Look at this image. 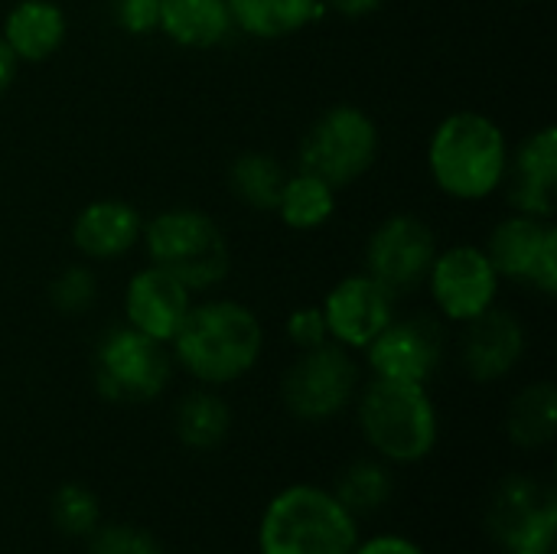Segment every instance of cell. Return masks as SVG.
<instances>
[{
    "mask_svg": "<svg viewBox=\"0 0 557 554\" xmlns=\"http://www.w3.org/2000/svg\"><path fill=\"white\" fill-rule=\"evenodd\" d=\"M173 362L199 385H232L245 379L264 349V330L251 307L238 300L193 304L173 336Z\"/></svg>",
    "mask_w": 557,
    "mask_h": 554,
    "instance_id": "6da1fadb",
    "label": "cell"
},
{
    "mask_svg": "<svg viewBox=\"0 0 557 554\" xmlns=\"http://www.w3.org/2000/svg\"><path fill=\"white\" fill-rule=\"evenodd\" d=\"M509 167V140L503 127L480 111L447 114L428 144V170L434 186L457 202H480L503 189Z\"/></svg>",
    "mask_w": 557,
    "mask_h": 554,
    "instance_id": "7a4b0ae2",
    "label": "cell"
},
{
    "mask_svg": "<svg viewBox=\"0 0 557 554\" xmlns=\"http://www.w3.org/2000/svg\"><path fill=\"white\" fill-rule=\"evenodd\" d=\"M359 519L323 487L281 490L258 526V554H352Z\"/></svg>",
    "mask_w": 557,
    "mask_h": 554,
    "instance_id": "3957f363",
    "label": "cell"
},
{
    "mask_svg": "<svg viewBox=\"0 0 557 554\" xmlns=\"http://www.w3.org/2000/svg\"><path fill=\"white\" fill-rule=\"evenodd\" d=\"M359 428L375 457L388 464H421L441 438L437 408L428 385L372 379L359 395Z\"/></svg>",
    "mask_w": 557,
    "mask_h": 554,
    "instance_id": "277c9868",
    "label": "cell"
},
{
    "mask_svg": "<svg viewBox=\"0 0 557 554\" xmlns=\"http://www.w3.org/2000/svg\"><path fill=\"white\" fill-rule=\"evenodd\" d=\"M140 242L150 264L170 271L193 294L212 291L228 278V242L222 229L199 209H166L153 216L144 225Z\"/></svg>",
    "mask_w": 557,
    "mask_h": 554,
    "instance_id": "5b68a950",
    "label": "cell"
},
{
    "mask_svg": "<svg viewBox=\"0 0 557 554\" xmlns=\"http://www.w3.org/2000/svg\"><path fill=\"white\" fill-rule=\"evenodd\" d=\"M379 144V124L369 111L356 104H336L310 124L300 140L297 163L304 173L343 189L375 167Z\"/></svg>",
    "mask_w": 557,
    "mask_h": 554,
    "instance_id": "8992f818",
    "label": "cell"
},
{
    "mask_svg": "<svg viewBox=\"0 0 557 554\" xmlns=\"http://www.w3.org/2000/svg\"><path fill=\"white\" fill-rule=\"evenodd\" d=\"M359 392V366L352 349L326 340L313 349H300V359L287 369L281 395L294 418L330 421L343 415Z\"/></svg>",
    "mask_w": 557,
    "mask_h": 554,
    "instance_id": "52a82bcc",
    "label": "cell"
},
{
    "mask_svg": "<svg viewBox=\"0 0 557 554\" xmlns=\"http://www.w3.org/2000/svg\"><path fill=\"white\" fill-rule=\"evenodd\" d=\"M173 372V356L163 343L134 327L108 330L95 353V382L108 402H153Z\"/></svg>",
    "mask_w": 557,
    "mask_h": 554,
    "instance_id": "ba28073f",
    "label": "cell"
},
{
    "mask_svg": "<svg viewBox=\"0 0 557 554\" xmlns=\"http://www.w3.org/2000/svg\"><path fill=\"white\" fill-rule=\"evenodd\" d=\"M483 251L493 261L499 278L535 287L545 297H555L557 229L552 219L512 212L490 232V242Z\"/></svg>",
    "mask_w": 557,
    "mask_h": 554,
    "instance_id": "9c48e42d",
    "label": "cell"
},
{
    "mask_svg": "<svg viewBox=\"0 0 557 554\" xmlns=\"http://www.w3.org/2000/svg\"><path fill=\"white\" fill-rule=\"evenodd\" d=\"M434 255H437L434 229L411 212H395L369 235L366 274L385 284L395 297H401L428 281Z\"/></svg>",
    "mask_w": 557,
    "mask_h": 554,
    "instance_id": "30bf717a",
    "label": "cell"
},
{
    "mask_svg": "<svg viewBox=\"0 0 557 554\" xmlns=\"http://www.w3.org/2000/svg\"><path fill=\"white\" fill-rule=\"evenodd\" d=\"M428 291L437 313L450 323H470L496 307L503 278L480 245H454L434 255L428 271Z\"/></svg>",
    "mask_w": 557,
    "mask_h": 554,
    "instance_id": "8fae6325",
    "label": "cell"
},
{
    "mask_svg": "<svg viewBox=\"0 0 557 554\" xmlns=\"http://www.w3.org/2000/svg\"><path fill=\"white\" fill-rule=\"evenodd\" d=\"M490 529L509 552H548L557 532L555 490L535 477H509L490 506Z\"/></svg>",
    "mask_w": 557,
    "mask_h": 554,
    "instance_id": "7c38bea8",
    "label": "cell"
},
{
    "mask_svg": "<svg viewBox=\"0 0 557 554\" xmlns=\"http://www.w3.org/2000/svg\"><path fill=\"white\" fill-rule=\"evenodd\" d=\"M375 379L428 385L444 359V330L434 317H395L366 349Z\"/></svg>",
    "mask_w": 557,
    "mask_h": 554,
    "instance_id": "4fadbf2b",
    "label": "cell"
},
{
    "mask_svg": "<svg viewBox=\"0 0 557 554\" xmlns=\"http://www.w3.org/2000/svg\"><path fill=\"white\" fill-rule=\"evenodd\" d=\"M320 310L333 343L346 349H366L398 317V297L362 271L343 278L326 294Z\"/></svg>",
    "mask_w": 557,
    "mask_h": 554,
    "instance_id": "5bb4252c",
    "label": "cell"
},
{
    "mask_svg": "<svg viewBox=\"0 0 557 554\" xmlns=\"http://www.w3.org/2000/svg\"><path fill=\"white\" fill-rule=\"evenodd\" d=\"M557 127L545 124L532 131L516 153L509 150L506 167V199L516 212L535 219H555L557 202Z\"/></svg>",
    "mask_w": 557,
    "mask_h": 554,
    "instance_id": "9a60e30c",
    "label": "cell"
},
{
    "mask_svg": "<svg viewBox=\"0 0 557 554\" xmlns=\"http://www.w3.org/2000/svg\"><path fill=\"white\" fill-rule=\"evenodd\" d=\"M193 307V291L176 281L170 271L147 264L140 268L124 291V320L137 333L170 346Z\"/></svg>",
    "mask_w": 557,
    "mask_h": 554,
    "instance_id": "2e32d148",
    "label": "cell"
},
{
    "mask_svg": "<svg viewBox=\"0 0 557 554\" xmlns=\"http://www.w3.org/2000/svg\"><path fill=\"white\" fill-rule=\"evenodd\" d=\"M463 327V369L473 382H499L522 362L525 330L516 313L490 307Z\"/></svg>",
    "mask_w": 557,
    "mask_h": 554,
    "instance_id": "e0dca14e",
    "label": "cell"
},
{
    "mask_svg": "<svg viewBox=\"0 0 557 554\" xmlns=\"http://www.w3.org/2000/svg\"><path fill=\"white\" fill-rule=\"evenodd\" d=\"M144 232L140 212L124 199H95L72 222V245L88 261H114L127 255Z\"/></svg>",
    "mask_w": 557,
    "mask_h": 554,
    "instance_id": "ac0fdd59",
    "label": "cell"
},
{
    "mask_svg": "<svg viewBox=\"0 0 557 554\" xmlns=\"http://www.w3.org/2000/svg\"><path fill=\"white\" fill-rule=\"evenodd\" d=\"M0 36L16 62H46L62 49L69 16L55 0H16L3 16Z\"/></svg>",
    "mask_w": 557,
    "mask_h": 554,
    "instance_id": "d6986e66",
    "label": "cell"
},
{
    "mask_svg": "<svg viewBox=\"0 0 557 554\" xmlns=\"http://www.w3.org/2000/svg\"><path fill=\"white\" fill-rule=\"evenodd\" d=\"M235 29L228 0H160V26L183 49H215Z\"/></svg>",
    "mask_w": 557,
    "mask_h": 554,
    "instance_id": "ffe728a7",
    "label": "cell"
},
{
    "mask_svg": "<svg viewBox=\"0 0 557 554\" xmlns=\"http://www.w3.org/2000/svg\"><path fill=\"white\" fill-rule=\"evenodd\" d=\"M228 10L235 29L264 42L287 39L326 13L323 0H228Z\"/></svg>",
    "mask_w": 557,
    "mask_h": 554,
    "instance_id": "44dd1931",
    "label": "cell"
},
{
    "mask_svg": "<svg viewBox=\"0 0 557 554\" xmlns=\"http://www.w3.org/2000/svg\"><path fill=\"white\" fill-rule=\"evenodd\" d=\"M274 212L281 216V222L294 232H313L320 225H326L336 212V189L330 183H323L313 173L297 170L294 176L284 180L281 199L274 206Z\"/></svg>",
    "mask_w": 557,
    "mask_h": 554,
    "instance_id": "7402d4cb",
    "label": "cell"
},
{
    "mask_svg": "<svg viewBox=\"0 0 557 554\" xmlns=\"http://www.w3.org/2000/svg\"><path fill=\"white\" fill-rule=\"evenodd\" d=\"M506 428H509L512 444H519L525 451H539V447L552 444L557 431L555 385L552 382H539V385L522 389L516 395V402L509 405Z\"/></svg>",
    "mask_w": 557,
    "mask_h": 554,
    "instance_id": "603a6c76",
    "label": "cell"
},
{
    "mask_svg": "<svg viewBox=\"0 0 557 554\" xmlns=\"http://www.w3.org/2000/svg\"><path fill=\"white\" fill-rule=\"evenodd\" d=\"M284 180H287L284 167L277 163V157H271L264 150L238 153L232 170H228L232 196L255 212H274L281 189H284Z\"/></svg>",
    "mask_w": 557,
    "mask_h": 554,
    "instance_id": "cb8c5ba5",
    "label": "cell"
},
{
    "mask_svg": "<svg viewBox=\"0 0 557 554\" xmlns=\"http://www.w3.org/2000/svg\"><path fill=\"white\" fill-rule=\"evenodd\" d=\"M228 428H232V411L209 389L186 395L176 408V434L189 451H215L225 441Z\"/></svg>",
    "mask_w": 557,
    "mask_h": 554,
    "instance_id": "d4e9b609",
    "label": "cell"
},
{
    "mask_svg": "<svg viewBox=\"0 0 557 554\" xmlns=\"http://www.w3.org/2000/svg\"><path fill=\"white\" fill-rule=\"evenodd\" d=\"M333 496L359 519L382 509L392 496V473L382 460H356L336 483Z\"/></svg>",
    "mask_w": 557,
    "mask_h": 554,
    "instance_id": "484cf974",
    "label": "cell"
},
{
    "mask_svg": "<svg viewBox=\"0 0 557 554\" xmlns=\"http://www.w3.org/2000/svg\"><path fill=\"white\" fill-rule=\"evenodd\" d=\"M98 516H101V506L95 493L78 483H69L52 496V522L59 532L72 539H88L98 529Z\"/></svg>",
    "mask_w": 557,
    "mask_h": 554,
    "instance_id": "4316f807",
    "label": "cell"
},
{
    "mask_svg": "<svg viewBox=\"0 0 557 554\" xmlns=\"http://www.w3.org/2000/svg\"><path fill=\"white\" fill-rule=\"evenodd\" d=\"M95 297H98V281H95V274H91L85 264L65 268V271L49 284V300H52V307H55L59 313H69V317L85 313V310L95 304Z\"/></svg>",
    "mask_w": 557,
    "mask_h": 554,
    "instance_id": "83f0119b",
    "label": "cell"
},
{
    "mask_svg": "<svg viewBox=\"0 0 557 554\" xmlns=\"http://www.w3.org/2000/svg\"><path fill=\"white\" fill-rule=\"evenodd\" d=\"M88 554H163V549L137 526H108L88 535Z\"/></svg>",
    "mask_w": 557,
    "mask_h": 554,
    "instance_id": "f1b7e54d",
    "label": "cell"
},
{
    "mask_svg": "<svg viewBox=\"0 0 557 554\" xmlns=\"http://www.w3.org/2000/svg\"><path fill=\"white\" fill-rule=\"evenodd\" d=\"M114 20L131 36H150L160 26V0H117Z\"/></svg>",
    "mask_w": 557,
    "mask_h": 554,
    "instance_id": "f546056e",
    "label": "cell"
},
{
    "mask_svg": "<svg viewBox=\"0 0 557 554\" xmlns=\"http://www.w3.org/2000/svg\"><path fill=\"white\" fill-rule=\"evenodd\" d=\"M287 340H290L297 349H313V346L326 343L330 333H326L323 310H320V307H297V310L287 317Z\"/></svg>",
    "mask_w": 557,
    "mask_h": 554,
    "instance_id": "4dcf8cb0",
    "label": "cell"
},
{
    "mask_svg": "<svg viewBox=\"0 0 557 554\" xmlns=\"http://www.w3.org/2000/svg\"><path fill=\"white\" fill-rule=\"evenodd\" d=\"M352 554H424V549L405 535H375L369 542H359Z\"/></svg>",
    "mask_w": 557,
    "mask_h": 554,
    "instance_id": "1f68e13d",
    "label": "cell"
},
{
    "mask_svg": "<svg viewBox=\"0 0 557 554\" xmlns=\"http://www.w3.org/2000/svg\"><path fill=\"white\" fill-rule=\"evenodd\" d=\"M385 0H323V7L336 16H346V20H359V16H369L375 10H382Z\"/></svg>",
    "mask_w": 557,
    "mask_h": 554,
    "instance_id": "d6a6232c",
    "label": "cell"
},
{
    "mask_svg": "<svg viewBox=\"0 0 557 554\" xmlns=\"http://www.w3.org/2000/svg\"><path fill=\"white\" fill-rule=\"evenodd\" d=\"M16 69H20V62H16V56L10 52V46H7L3 36H0V98L10 91V85H13V78H16Z\"/></svg>",
    "mask_w": 557,
    "mask_h": 554,
    "instance_id": "836d02e7",
    "label": "cell"
},
{
    "mask_svg": "<svg viewBox=\"0 0 557 554\" xmlns=\"http://www.w3.org/2000/svg\"><path fill=\"white\" fill-rule=\"evenodd\" d=\"M512 554H548V552H512Z\"/></svg>",
    "mask_w": 557,
    "mask_h": 554,
    "instance_id": "e575fe53",
    "label": "cell"
},
{
    "mask_svg": "<svg viewBox=\"0 0 557 554\" xmlns=\"http://www.w3.org/2000/svg\"><path fill=\"white\" fill-rule=\"evenodd\" d=\"M519 3H535V0H519Z\"/></svg>",
    "mask_w": 557,
    "mask_h": 554,
    "instance_id": "d590c367",
    "label": "cell"
}]
</instances>
